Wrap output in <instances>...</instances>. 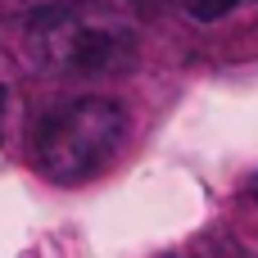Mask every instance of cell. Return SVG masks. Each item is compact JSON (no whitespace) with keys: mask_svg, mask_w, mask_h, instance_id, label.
<instances>
[{"mask_svg":"<svg viewBox=\"0 0 258 258\" xmlns=\"http://www.w3.org/2000/svg\"><path fill=\"white\" fill-rule=\"evenodd\" d=\"M127 141V109L104 95L54 104L32 136V159L54 186H77L104 172Z\"/></svg>","mask_w":258,"mask_h":258,"instance_id":"6da1fadb","label":"cell"},{"mask_svg":"<svg viewBox=\"0 0 258 258\" xmlns=\"http://www.w3.org/2000/svg\"><path fill=\"white\" fill-rule=\"evenodd\" d=\"M32 45L41 63H54L59 73H113L132 63V50H136L132 32L91 0H73L36 14Z\"/></svg>","mask_w":258,"mask_h":258,"instance_id":"7a4b0ae2","label":"cell"},{"mask_svg":"<svg viewBox=\"0 0 258 258\" xmlns=\"http://www.w3.org/2000/svg\"><path fill=\"white\" fill-rule=\"evenodd\" d=\"M186 5V14L190 18H204V23H213V18H227V14H236L240 5H249V0H181Z\"/></svg>","mask_w":258,"mask_h":258,"instance_id":"3957f363","label":"cell"},{"mask_svg":"<svg viewBox=\"0 0 258 258\" xmlns=\"http://www.w3.org/2000/svg\"><path fill=\"white\" fill-rule=\"evenodd\" d=\"M5 104H9V95H5V86H0V141H5Z\"/></svg>","mask_w":258,"mask_h":258,"instance_id":"277c9868","label":"cell"},{"mask_svg":"<svg viewBox=\"0 0 258 258\" xmlns=\"http://www.w3.org/2000/svg\"><path fill=\"white\" fill-rule=\"evenodd\" d=\"M249 195H254V204H258V177H254V186H249Z\"/></svg>","mask_w":258,"mask_h":258,"instance_id":"5b68a950","label":"cell"}]
</instances>
